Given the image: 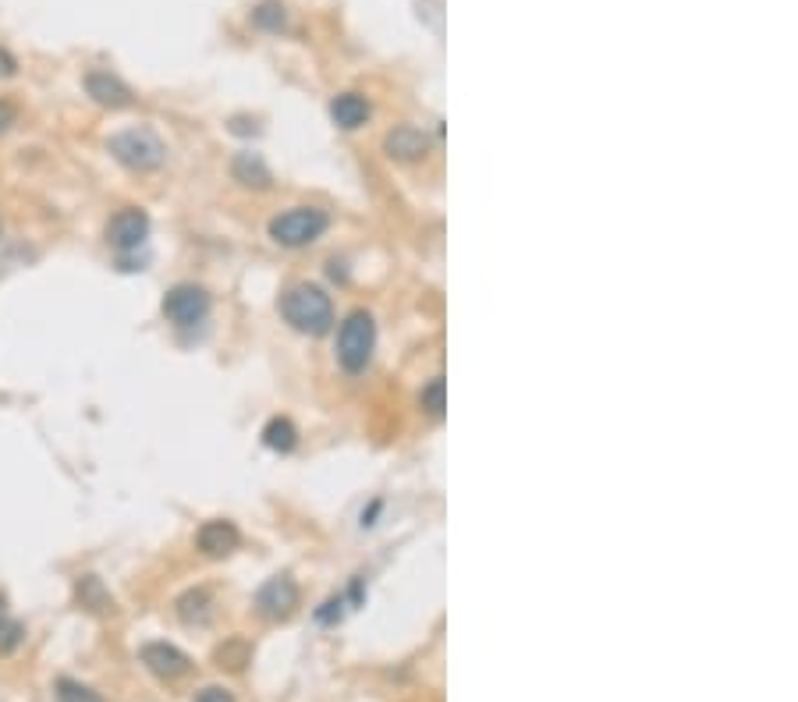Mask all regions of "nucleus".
<instances>
[{
	"instance_id": "aec40b11",
	"label": "nucleus",
	"mask_w": 798,
	"mask_h": 702,
	"mask_svg": "<svg viewBox=\"0 0 798 702\" xmlns=\"http://www.w3.org/2000/svg\"><path fill=\"white\" fill-rule=\"evenodd\" d=\"M419 405H423L430 415H444V376H437V380L426 383L423 394H419Z\"/></svg>"
},
{
	"instance_id": "2eb2a0df",
	"label": "nucleus",
	"mask_w": 798,
	"mask_h": 702,
	"mask_svg": "<svg viewBox=\"0 0 798 702\" xmlns=\"http://www.w3.org/2000/svg\"><path fill=\"white\" fill-rule=\"evenodd\" d=\"M263 444L277 454H288V451H295V444H298V429L291 426L288 419H270L263 429Z\"/></svg>"
},
{
	"instance_id": "f3484780",
	"label": "nucleus",
	"mask_w": 798,
	"mask_h": 702,
	"mask_svg": "<svg viewBox=\"0 0 798 702\" xmlns=\"http://www.w3.org/2000/svg\"><path fill=\"white\" fill-rule=\"evenodd\" d=\"M178 614L185 624H203L206 617H210V596L203 593V589H196V593H185L178 600Z\"/></svg>"
},
{
	"instance_id": "7ed1b4c3",
	"label": "nucleus",
	"mask_w": 798,
	"mask_h": 702,
	"mask_svg": "<svg viewBox=\"0 0 798 702\" xmlns=\"http://www.w3.org/2000/svg\"><path fill=\"white\" fill-rule=\"evenodd\" d=\"M376 348V323L366 309H355L341 330H337V362L345 366V373H362L373 359Z\"/></svg>"
},
{
	"instance_id": "4468645a",
	"label": "nucleus",
	"mask_w": 798,
	"mask_h": 702,
	"mask_svg": "<svg viewBox=\"0 0 798 702\" xmlns=\"http://www.w3.org/2000/svg\"><path fill=\"white\" fill-rule=\"evenodd\" d=\"M75 596H79L82 607L93 610V614H103V610H110V603H114L107 593V585H103L96 575H82L79 585H75Z\"/></svg>"
},
{
	"instance_id": "f8f14e48",
	"label": "nucleus",
	"mask_w": 798,
	"mask_h": 702,
	"mask_svg": "<svg viewBox=\"0 0 798 702\" xmlns=\"http://www.w3.org/2000/svg\"><path fill=\"white\" fill-rule=\"evenodd\" d=\"M330 117H334V125L345 128V132H355V128H362L369 121V103H366V96H359V93H341V96H334V103H330Z\"/></svg>"
},
{
	"instance_id": "b1692460",
	"label": "nucleus",
	"mask_w": 798,
	"mask_h": 702,
	"mask_svg": "<svg viewBox=\"0 0 798 702\" xmlns=\"http://www.w3.org/2000/svg\"><path fill=\"white\" fill-rule=\"evenodd\" d=\"M15 71H18V61L8 54V50L0 47V78H11V75H15Z\"/></svg>"
},
{
	"instance_id": "4be33fe9",
	"label": "nucleus",
	"mask_w": 798,
	"mask_h": 702,
	"mask_svg": "<svg viewBox=\"0 0 798 702\" xmlns=\"http://www.w3.org/2000/svg\"><path fill=\"white\" fill-rule=\"evenodd\" d=\"M18 125V107L11 100H0V135Z\"/></svg>"
},
{
	"instance_id": "6ab92c4d",
	"label": "nucleus",
	"mask_w": 798,
	"mask_h": 702,
	"mask_svg": "<svg viewBox=\"0 0 798 702\" xmlns=\"http://www.w3.org/2000/svg\"><path fill=\"white\" fill-rule=\"evenodd\" d=\"M25 639V624L15 621V617L0 614V656H11Z\"/></svg>"
},
{
	"instance_id": "0eeeda50",
	"label": "nucleus",
	"mask_w": 798,
	"mask_h": 702,
	"mask_svg": "<svg viewBox=\"0 0 798 702\" xmlns=\"http://www.w3.org/2000/svg\"><path fill=\"white\" fill-rule=\"evenodd\" d=\"M149 238V217L146 210H135V206H128V210L114 213L107 224V242L110 249L118 252H135L142 242Z\"/></svg>"
},
{
	"instance_id": "6e6552de",
	"label": "nucleus",
	"mask_w": 798,
	"mask_h": 702,
	"mask_svg": "<svg viewBox=\"0 0 798 702\" xmlns=\"http://www.w3.org/2000/svg\"><path fill=\"white\" fill-rule=\"evenodd\" d=\"M139 660L146 663L149 674H157V678H164V681L181 678V674H188V667H192L188 653H181L171 642H146V646L139 649Z\"/></svg>"
},
{
	"instance_id": "412c9836",
	"label": "nucleus",
	"mask_w": 798,
	"mask_h": 702,
	"mask_svg": "<svg viewBox=\"0 0 798 702\" xmlns=\"http://www.w3.org/2000/svg\"><path fill=\"white\" fill-rule=\"evenodd\" d=\"M192 702H238V699H235V692H231V688H224V685H206Z\"/></svg>"
},
{
	"instance_id": "9d476101",
	"label": "nucleus",
	"mask_w": 798,
	"mask_h": 702,
	"mask_svg": "<svg viewBox=\"0 0 798 702\" xmlns=\"http://www.w3.org/2000/svg\"><path fill=\"white\" fill-rule=\"evenodd\" d=\"M86 93L93 96L100 107H110V110L132 107V100H135L132 89H128L118 75H110V71H89V75H86Z\"/></svg>"
},
{
	"instance_id": "9b49d317",
	"label": "nucleus",
	"mask_w": 798,
	"mask_h": 702,
	"mask_svg": "<svg viewBox=\"0 0 798 702\" xmlns=\"http://www.w3.org/2000/svg\"><path fill=\"white\" fill-rule=\"evenodd\" d=\"M238 543H242V532H238L231 522H220V518H217V522H206L203 529H199V536H196V546L203 550L206 557L235 554Z\"/></svg>"
},
{
	"instance_id": "ddd939ff",
	"label": "nucleus",
	"mask_w": 798,
	"mask_h": 702,
	"mask_svg": "<svg viewBox=\"0 0 798 702\" xmlns=\"http://www.w3.org/2000/svg\"><path fill=\"white\" fill-rule=\"evenodd\" d=\"M231 171H235V181H242V185H249V188L270 185V167L263 164V156L259 153H238Z\"/></svg>"
},
{
	"instance_id": "f03ea898",
	"label": "nucleus",
	"mask_w": 798,
	"mask_h": 702,
	"mask_svg": "<svg viewBox=\"0 0 798 702\" xmlns=\"http://www.w3.org/2000/svg\"><path fill=\"white\" fill-rule=\"evenodd\" d=\"M107 149L121 167H128L135 174L157 171L167 160V146L153 128H125V132H118L107 142Z\"/></svg>"
},
{
	"instance_id": "1a4fd4ad",
	"label": "nucleus",
	"mask_w": 798,
	"mask_h": 702,
	"mask_svg": "<svg viewBox=\"0 0 798 702\" xmlns=\"http://www.w3.org/2000/svg\"><path fill=\"white\" fill-rule=\"evenodd\" d=\"M384 153L391 156V160H401V164L423 160V156L430 153V135H426L423 128L401 125V128H394V132H387Z\"/></svg>"
},
{
	"instance_id": "39448f33",
	"label": "nucleus",
	"mask_w": 798,
	"mask_h": 702,
	"mask_svg": "<svg viewBox=\"0 0 798 702\" xmlns=\"http://www.w3.org/2000/svg\"><path fill=\"white\" fill-rule=\"evenodd\" d=\"M164 316L174 327H196L210 316V295L199 284H174L164 295Z\"/></svg>"
},
{
	"instance_id": "a211bd4d",
	"label": "nucleus",
	"mask_w": 798,
	"mask_h": 702,
	"mask_svg": "<svg viewBox=\"0 0 798 702\" xmlns=\"http://www.w3.org/2000/svg\"><path fill=\"white\" fill-rule=\"evenodd\" d=\"M57 702H107L96 688L82 685V681H71V678H57Z\"/></svg>"
},
{
	"instance_id": "423d86ee",
	"label": "nucleus",
	"mask_w": 798,
	"mask_h": 702,
	"mask_svg": "<svg viewBox=\"0 0 798 702\" xmlns=\"http://www.w3.org/2000/svg\"><path fill=\"white\" fill-rule=\"evenodd\" d=\"M298 607V585L288 575H274L270 582H263V589L256 593V610L270 621H284Z\"/></svg>"
},
{
	"instance_id": "20e7f679",
	"label": "nucleus",
	"mask_w": 798,
	"mask_h": 702,
	"mask_svg": "<svg viewBox=\"0 0 798 702\" xmlns=\"http://www.w3.org/2000/svg\"><path fill=\"white\" fill-rule=\"evenodd\" d=\"M330 227L327 210L320 206H295V210H284L270 220V238L284 249H302V245H313L316 238H323V231Z\"/></svg>"
},
{
	"instance_id": "5701e85b",
	"label": "nucleus",
	"mask_w": 798,
	"mask_h": 702,
	"mask_svg": "<svg viewBox=\"0 0 798 702\" xmlns=\"http://www.w3.org/2000/svg\"><path fill=\"white\" fill-rule=\"evenodd\" d=\"M341 607H345V600H327V603H323V610H316V621H320V624L341 621Z\"/></svg>"
},
{
	"instance_id": "f257e3e1",
	"label": "nucleus",
	"mask_w": 798,
	"mask_h": 702,
	"mask_svg": "<svg viewBox=\"0 0 798 702\" xmlns=\"http://www.w3.org/2000/svg\"><path fill=\"white\" fill-rule=\"evenodd\" d=\"M281 316L298 330V334L320 337L334 323V305L330 295L316 284H295L288 295L281 298Z\"/></svg>"
},
{
	"instance_id": "dca6fc26",
	"label": "nucleus",
	"mask_w": 798,
	"mask_h": 702,
	"mask_svg": "<svg viewBox=\"0 0 798 702\" xmlns=\"http://www.w3.org/2000/svg\"><path fill=\"white\" fill-rule=\"evenodd\" d=\"M252 22L266 32H281L288 25V8H284L281 0H263L256 11H252Z\"/></svg>"
}]
</instances>
